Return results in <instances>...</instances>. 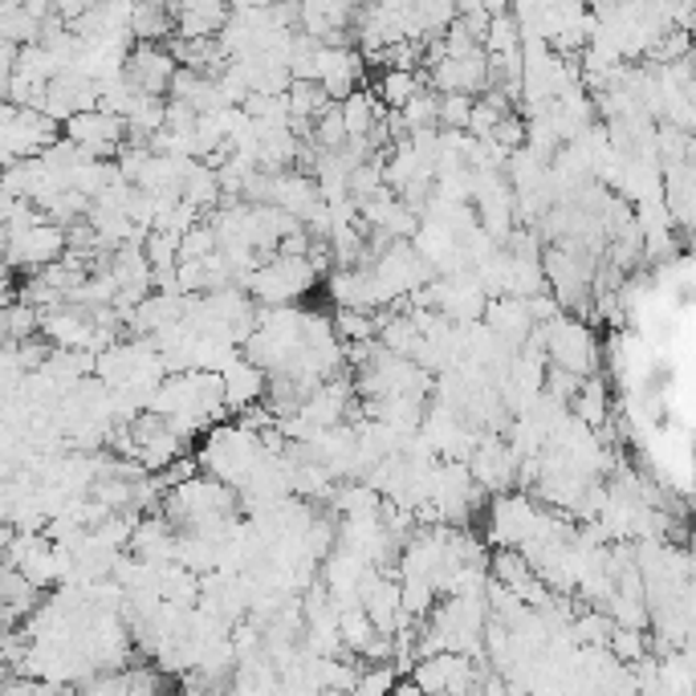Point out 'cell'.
Listing matches in <instances>:
<instances>
[{
    "mask_svg": "<svg viewBox=\"0 0 696 696\" xmlns=\"http://www.w3.org/2000/svg\"><path fill=\"white\" fill-rule=\"evenodd\" d=\"M265 453V444H261V432L244 424H213L208 427V441L199 444V465L208 469V477L216 481L232 484V489H241L244 477L253 472V465L261 460Z\"/></svg>",
    "mask_w": 696,
    "mask_h": 696,
    "instance_id": "1",
    "label": "cell"
},
{
    "mask_svg": "<svg viewBox=\"0 0 696 696\" xmlns=\"http://www.w3.org/2000/svg\"><path fill=\"white\" fill-rule=\"evenodd\" d=\"M57 135H61V123L49 118L45 111H37V106H13V102H0V163L42 156Z\"/></svg>",
    "mask_w": 696,
    "mask_h": 696,
    "instance_id": "2",
    "label": "cell"
},
{
    "mask_svg": "<svg viewBox=\"0 0 696 696\" xmlns=\"http://www.w3.org/2000/svg\"><path fill=\"white\" fill-rule=\"evenodd\" d=\"M546 363L586 379L598 363L595 330L586 327L579 313H567V310L555 313V318L546 322Z\"/></svg>",
    "mask_w": 696,
    "mask_h": 696,
    "instance_id": "3",
    "label": "cell"
},
{
    "mask_svg": "<svg viewBox=\"0 0 696 696\" xmlns=\"http://www.w3.org/2000/svg\"><path fill=\"white\" fill-rule=\"evenodd\" d=\"M61 135L90 159H114L118 147L127 142V123L123 114L102 111V106H90V111H78L61 123Z\"/></svg>",
    "mask_w": 696,
    "mask_h": 696,
    "instance_id": "4",
    "label": "cell"
},
{
    "mask_svg": "<svg viewBox=\"0 0 696 696\" xmlns=\"http://www.w3.org/2000/svg\"><path fill=\"white\" fill-rule=\"evenodd\" d=\"M0 253H4V265L9 270H42L49 261L66 253V228L54 225V220H37V225H25L9 232L4 244H0Z\"/></svg>",
    "mask_w": 696,
    "mask_h": 696,
    "instance_id": "5",
    "label": "cell"
},
{
    "mask_svg": "<svg viewBox=\"0 0 696 696\" xmlns=\"http://www.w3.org/2000/svg\"><path fill=\"white\" fill-rule=\"evenodd\" d=\"M313 82L327 90L330 102L346 99L351 90L363 85V54H355L351 45H318L313 54Z\"/></svg>",
    "mask_w": 696,
    "mask_h": 696,
    "instance_id": "6",
    "label": "cell"
},
{
    "mask_svg": "<svg viewBox=\"0 0 696 696\" xmlns=\"http://www.w3.org/2000/svg\"><path fill=\"white\" fill-rule=\"evenodd\" d=\"M123 73L127 82L139 90V94H159L168 99L171 73H175V57L163 42H139L135 49H127V61H123Z\"/></svg>",
    "mask_w": 696,
    "mask_h": 696,
    "instance_id": "7",
    "label": "cell"
},
{
    "mask_svg": "<svg viewBox=\"0 0 696 696\" xmlns=\"http://www.w3.org/2000/svg\"><path fill=\"white\" fill-rule=\"evenodd\" d=\"M432 85L448 94H481L484 85H489V54H484V45L469 49V54H444L436 66H432Z\"/></svg>",
    "mask_w": 696,
    "mask_h": 696,
    "instance_id": "8",
    "label": "cell"
},
{
    "mask_svg": "<svg viewBox=\"0 0 696 696\" xmlns=\"http://www.w3.org/2000/svg\"><path fill=\"white\" fill-rule=\"evenodd\" d=\"M175 33L171 37H216L228 16V0H168Z\"/></svg>",
    "mask_w": 696,
    "mask_h": 696,
    "instance_id": "9",
    "label": "cell"
},
{
    "mask_svg": "<svg viewBox=\"0 0 696 696\" xmlns=\"http://www.w3.org/2000/svg\"><path fill=\"white\" fill-rule=\"evenodd\" d=\"M265 370L256 367V363H249L244 355L228 358L225 367H220V384H225V408L228 412H241V408H249V403H256V399H265Z\"/></svg>",
    "mask_w": 696,
    "mask_h": 696,
    "instance_id": "10",
    "label": "cell"
},
{
    "mask_svg": "<svg viewBox=\"0 0 696 696\" xmlns=\"http://www.w3.org/2000/svg\"><path fill=\"white\" fill-rule=\"evenodd\" d=\"M175 33L168 0H135L130 4V37L135 42H168Z\"/></svg>",
    "mask_w": 696,
    "mask_h": 696,
    "instance_id": "11",
    "label": "cell"
},
{
    "mask_svg": "<svg viewBox=\"0 0 696 696\" xmlns=\"http://www.w3.org/2000/svg\"><path fill=\"white\" fill-rule=\"evenodd\" d=\"M424 82L427 78L420 70H384L375 78V99L384 102L387 111H399L415 90H424Z\"/></svg>",
    "mask_w": 696,
    "mask_h": 696,
    "instance_id": "12",
    "label": "cell"
},
{
    "mask_svg": "<svg viewBox=\"0 0 696 696\" xmlns=\"http://www.w3.org/2000/svg\"><path fill=\"white\" fill-rule=\"evenodd\" d=\"M469 106H472V94H436V127H448V130H465L469 127Z\"/></svg>",
    "mask_w": 696,
    "mask_h": 696,
    "instance_id": "13",
    "label": "cell"
},
{
    "mask_svg": "<svg viewBox=\"0 0 696 696\" xmlns=\"http://www.w3.org/2000/svg\"><path fill=\"white\" fill-rule=\"evenodd\" d=\"M0 168H4V163H0Z\"/></svg>",
    "mask_w": 696,
    "mask_h": 696,
    "instance_id": "14",
    "label": "cell"
}]
</instances>
